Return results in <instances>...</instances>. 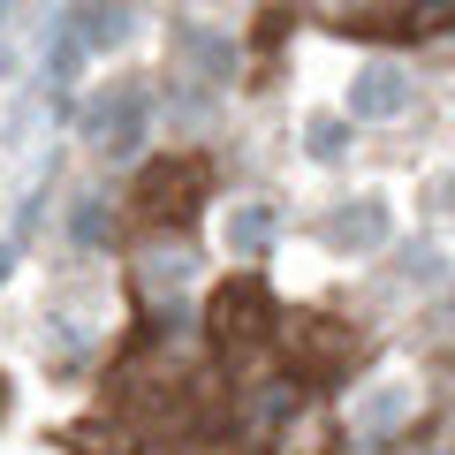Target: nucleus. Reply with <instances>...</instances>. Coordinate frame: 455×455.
I'll return each instance as SVG.
<instances>
[{
	"mask_svg": "<svg viewBox=\"0 0 455 455\" xmlns=\"http://www.w3.org/2000/svg\"><path fill=\"white\" fill-rule=\"evenodd\" d=\"M152 130V99L145 84H107V92H92V107H84V137H92V152H137Z\"/></svg>",
	"mask_w": 455,
	"mask_h": 455,
	"instance_id": "nucleus-1",
	"label": "nucleus"
},
{
	"mask_svg": "<svg viewBox=\"0 0 455 455\" xmlns=\"http://www.w3.org/2000/svg\"><path fill=\"white\" fill-rule=\"evenodd\" d=\"M410 410H418V387H410V379H379V387L357 395V433L387 440L395 425H410Z\"/></svg>",
	"mask_w": 455,
	"mask_h": 455,
	"instance_id": "nucleus-5",
	"label": "nucleus"
},
{
	"mask_svg": "<svg viewBox=\"0 0 455 455\" xmlns=\"http://www.w3.org/2000/svg\"><path fill=\"white\" fill-rule=\"evenodd\" d=\"M274 235H281V220H274V205H228V220H220V243L235 251V259H266L274 251Z\"/></svg>",
	"mask_w": 455,
	"mask_h": 455,
	"instance_id": "nucleus-6",
	"label": "nucleus"
},
{
	"mask_svg": "<svg viewBox=\"0 0 455 455\" xmlns=\"http://www.w3.org/2000/svg\"><path fill=\"white\" fill-rule=\"evenodd\" d=\"M410 99H418V84L403 61H364L349 76V122H403Z\"/></svg>",
	"mask_w": 455,
	"mask_h": 455,
	"instance_id": "nucleus-2",
	"label": "nucleus"
},
{
	"mask_svg": "<svg viewBox=\"0 0 455 455\" xmlns=\"http://www.w3.org/2000/svg\"><path fill=\"white\" fill-rule=\"evenodd\" d=\"M319 235L341 251V259H364V251H379L395 235V212H387V197H341V205L319 220Z\"/></svg>",
	"mask_w": 455,
	"mask_h": 455,
	"instance_id": "nucleus-3",
	"label": "nucleus"
},
{
	"mask_svg": "<svg viewBox=\"0 0 455 455\" xmlns=\"http://www.w3.org/2000/svg\"><path fill=\"white\" fill-rule=\"evenodd\" d=\"M425 197H433V212H448V220H455V167H448V175H433V182H425Z\"/></svg>",
	"mask_w": 455,
	"mask_h": 455,
	"instance_id": "nucleus-7",
	"label": "nucleus"
},
{
	"mask_svg": "<svg viewBox=\"0 0 455 455\" xmlns=\"http://www.w3.org/2000/svg\"><path fill=\"white\" fill-rule=\"evenodd\" d=\"M448 319H455V296H448Z\"/></svg>",
	"mask_w": 455,
	"mask_h": 455,
	"instance_id": "nucleus-8",
	"label": "nucleus"
},
{
	"mask_svg": "<svg viewBox=\"0 0 455 455\" xmlns=\"http://www.w3.org/2000/svg\"><path fill=\"white\" fill-rule=\"evenodd\" d=\"M266 326H274L266 281H228V289L212 296V334L220 341H266Z\"/></svg>",
	"mask_w": 455,
	"mask_h": 455,
	"instance_id": "nucleus-4",
	"label": "nucleus"
}]
</instances>
